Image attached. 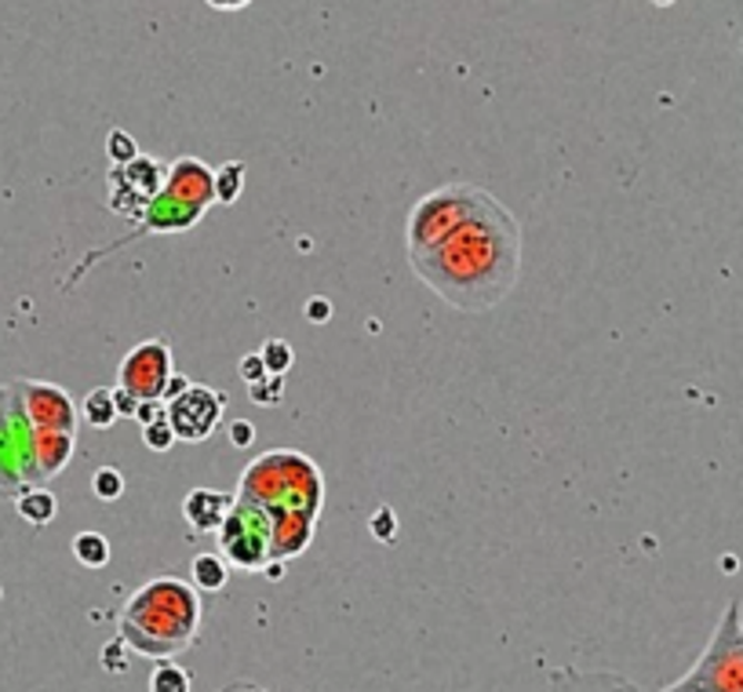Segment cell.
<instances>
[{"label": "cell", "instance_id": "obj_1", "mask_svg": "<svg viewBox=\"0 0 743 692\" xmlns=\"http://www.w3.org/2000/svg\"><path fill=\"white\" fill-rule=\"evenodd\" d=\"M409 263L449 307L481 313L518 284L521 227L489 190L471 187L463 212L430 244L409 252Z\"/></svg>", "mask_w": 743, "mask_h": 692}, {"label": "cell", "instance_id": "obj_2", "mask_svg": "<svg viewBox=\"0 0 743 692\" xmlns=\"http://www.w3.org/2000/svg\"><path fill=\"white\" fill-rule=\"evenodd\" d=\"M201 602L187 583L179 580H153L132 594L121 616V638L147 656H172L187 649L198 634Z\"/></svg>", "mask_w": 743, "mask_h": 692}, {"label": "cell", "instance_id": "obj_3", "mask_svg": "<svg viewBox=\"0 0 743 692\" xmlns=\"http://www.w3.org/2000/svg\"><path fill=\"white\" fill-rule=\"evenodd\" d=\"M241 500L259 503L270 518L299 514L318 521L324 503V481L318 463H310L307 455L273 449L259 455L255 463H248L241 478Z\"/></svg>", "mask_w": 743, "mask_h": 692}, {"label": "cell", "instance_id": "obj_4", "mask_svg": "<svg viewBox=\"0 0 743 692\" xmlns=\"http://www.w3.org/2000/svg\"><path fill=\"white\" fill-rule=\"evenodd\" d=\"M270 540H273V521L259 503L252 500H233L227 511L223 525H219V546L230 565L238 569H263L270 558Z\"/></svg>", "mask_w": 743, "mask_h": 692}, {"label": "cell", "instance_id": "obj_5", "mask_svg": "<svg viewBox=\"0 0 743 692\" xmlns=\"http://www.w3.org/2000/svg\"><path fill=\"white\" fill-rule=\"evenodd\" d=\"M172 380V350L161 339H147L128 350V358L117 369V387L139 401H164V387Z\"/></svg>", "mask_w": 743, "mask_h": 692}, {"label": "cell", "instance_id": "obj_6", "mask_svg": "<svg viewBox=\"0 0 743 692\" xmlns=\"http://www.w3.org/2000/svg\"><path fill=\"white\" fill-rule=\"evenodd\" d=\"M223 409H227V394L204 387V383H190V390H182L179 398L168 401V423H172L179 441H208L212 430L223 423Z\"/></svg>", "mask_w": 743, "mask_h": 692}, {"label": "cell", "instance_id": "obj_7", "mask_svg": "<svg viewBox=\"0 0 743 692\" xmlns=\"http://www.w3.org/2000/svg\"><path fill=\"white\" fill-rule=\"evenodd\" d=\"M164 179H168V172L164 168L153 161V157H135V161H128V164H121L113 172V190H110V208L113 212H121V215H132V219H139V212L147 208L158 193L164 190Z\"/></svg>", "mask_w": 743, "mask_h": 692}, {"label": "cell", "instance_id": "obj_8", "mask_svg": "<svg viewBox=\"0 0 743 692\" xmlns=\"http://www.w3.org/2000/svg\"><path fill=\"white\" fill-rule=\"evenodd\" d=\"M11 387H16L22 409H26V415H30V423L37 430H62V434H73L77 409H73L67 390L51 387V383H30V380H19Z\"/></svg>", "mask_w": 743, "mask_h": 692}, {"label": "cell", "instance_id": "obj_9", "mask_svg": "<svg viewBox=\"0 0 743 692\" xmlns=\"http://www.w3.org/2000/svg\"><path fill=\"white\" fill-rule=\"evenodd\" d=\"M230 507H233V500L227 492L193 489V492H187V500H182V518H187L198 532H215L219 525H223Z\"/></svg>", "mask_w": 743, "mask_h": 692}, {"label": "cell", "instance_id": "obj_10", "mask_svg": "<svg viewBox=\"0 0 743 692\" xmlns=\"http://www.w3.org/2000/svg\"><path fill=\"white\" fill-rule=\"evenodd\" d=\"M70 455H73V434H62V430H37L33 460H37V474H41V481L62 474V467L70 463Z\"/></svg>", "mask_w": 743, "mask_h": 692}, {"label": "cell", "instance_id": "obj_11", "mask_svg": "<svg viewBox=\"0 0 743 692\" xmlns=\"http://www.w3.org/2000/svg\"><path fill=\"white\" fill-rule=\"evenodd\" d=\"M16 511H19V518L26 521V525L44 529L48 521L59 514V503H56V495H51L48 489H41V485H26V489L16 495Z\"/></svg>", "mask_w": 743, "mask_h": 692}, {"label": "cell", "instance_id": "obj_12", "mask_svg": "<svg viewBox=\"0 0 743 692\" xmlns=\"http://www.w3.org/2000/svg\"><path fill=\"white\" fill-rule=\"evenodd\" d=\"M81 420L91 430H110L117 420H121V412H117V401H113V387H96V390H91V394L81 401Z\"/></svg>", "mask_w": 743, "mask_h": 692}, {"label": "cell", "instance_id": "obj_13", "mask_svg": "<svg viewBox=\"0 0 743 692\" xmlns=\"http://www.w3.org/2000/svg\"><path fill=\"white\" fill-rule=\"evenodd\" d=\"M193 583H198V591H223L227 580H230V561H223L219 554H198L193 558Z\"/></svg>", "mask_w": 743, "mask_h": 692}, {"label": "cell", "instance_id": "obj_14", "mask_svg": "<svg viewBox=\"0 0 743 692\" xmlns=\"http://www.w3.org/2000/svg\"><path fill=\"white\" fill-rule=\"evenodd\" d=\"M73 558L81 561L84 569H102L110 565V540L102 532H77L73 536Z\"/></svg>", "mask_w": 743, "mask_h": 692}, {"label": "cell", "instance_id": "obj_15", "mask_svg": "<svg viewBox=\"0 0 743 692\" xmlns=\"http://www.w3.org/2000/svg\"><path fill=\"white\" fill-rule=\"evenodd\" d=\"M244 193V164L241 161H227L215 168V201L219 204H238V198Z\"/></svg>", "mask_w": 743, "mask_h": 692}, {"label": "cell", "instance_id": "obj_16", "mask_svg": "<svg viewBox=\"0 0 743 692\" xmlns=\"http://www.w3.org/2000/svg\"><path fill=\"white\" fill-rule=\"evenodd\" d=\"M150 692H190V674L172 660H161L150 674Z\"/></svg>", "mask_w": 743, "mask_h": 692}, {"label": "cell", "instance_id": "obj_17", "mask_svg": "<svg viewBox=\"0 0 743 692\" xmlns=\"http://www.w3.org/2000/svg\"><path fill=\"white\" fill-rule=\"evenodd\" d=\"M91 495L102 503H113L124 495V474L117 467H99L96 474H91Z\"/></svg>", "mask_w": 743, "mask_h": 692}, {"label": "cell", "instance_id": "obj_18", "mask_svg": "<svg viewBox=\"0 0 743 692\" xmlns=\"http://www.w3.org/2000/svg\"><path fill=\"white\" fill-rule=\"evenodd\" d=\"M259 358H263L267 372L270 375H284L295 364V354H292V343H284V339H267L263 347H259Z\"/></svg>", "mask_w": 743, "mask_h": 692}, {"label": "cell", "instance_id": "obj_19", "mask_svg": "<svg viewBox=\"0 0 743 692\" xmlns=\"http://www.w3.org/2000/svg\"><path fill=\"white\" fill-rule=\"evenodd\" d=\"M107 153H110V161L121 168V164H128V161H135L139 157V147H135V139L128 136V132H121V128H113V132L107 136Z\"/></svg>", "mask_w": 743, "mask_h": 692}, {"label": "cell", "instance_id": "obj_20", "mask_svg": "<svg viewBox=\"0 0 743 692\" xmlns=\"http://www.w3.org/2000/svg\"><path fill=\"white\" fill-rule=\"evenodd\" d=\"M142 434H147V449H153V452H168L179 441L172 423H168V415H164V420H158V423L142 427Z\"/></svg>", "mask_w": 743, "mask_h": 692}, {"label": "cell", "instance_id": "obj_21", "mask_svg": "<svg viewBox=\"0 0 743 692\" xmlns=\"http://www.w3.org/2000/svg\"><path fill=\"white\" fill-rule=\"evenodd\" d=\"M281 390H284V375H267V380L248 387V398H252L255 404H278Z\"/></svg>", "mask_w": 743, "mask_h": 692}, {"label": "cell", "instance_id": "obj_22", "mask_svg": "<svg viewBox=\"0 0 743 692\" xmlns=\"http://www.w3.org/2000/svg\"><path fill=\"white\" fill-rule=\"evenodd\" d=\"M267 375H270V372H267L263 358H259V350H255V354H244V358H241V380H244L248 387L259 383V380H267Z\"/></svg>", "mask_w": 743, "mask_h": 692}, {"label": "cell", "instance_id": "obj_23", "mask_svg": "<svg viewBox=\"0 0 743 692\" xmlns=\"http://www.w3.org/2000/svg\"><path fill=\"white\" fill-rule=\"evenodd\" d=\"M369 529H372V536H380V540H394V514H390V507H380V511L372 514Z\"/></svg>", "mask_w": 743, "mask_h": 692}, {"label": "cell", "instance_id": "obj_24", "mask_svg": "<svg viewBox=\"0 0 743 692\" xmlns=\"http://www.w3.org/2000/svg\"><path fill=\"white\" fill-rule=\"evenodd\" d=\"M164 415H168V404H164V401H139V412H135V420H139L142 427L158 423V420H164Z\"/></svg>", "mask_w": 743, "mask_h": 692}, {"label": "cell", "instance_id": "obj_25", "mask_svg": "<svg viewBox=\"0 0 743 692\" xmlns=\"http://www.w3.org/2000/svg\"><path fill=\"white\" fill-rule=\"evenodd\" d=\"M252 438H255V427L248 423V420H233V423H230V441H233V445H238V449H248V445H252Z\"/></svg>", "mask_w": 743, "mask_h": 692}, {"label": "cell", "instance_id": "obj_26", "mask_svg": "<svg viewBox=\"0 0 743 692\" xmlns=\"http://www.w3.org/2000/svg\"><path fill=\"white\" fill-rule=\"evenodd\" d=\"M113 401H117V412L128 415V420H135V412H139V398L135 394H128L124 387H113Z\"/></svg>", "mask_w": 743, "mask_h": 692}, {"label": "cell", "instance_id": "obj_27", "mask_svg": "<svg viewBox=\"0 0 743 692\" xmlns=\"http://www.w3.org/2000/svg\"><path fill=\"white\" fill-rule=\"evenodd\" d=\"M307 318L314 321V324H329L332 303H329V299H310V303H307Z\"/></svg>", "mask_w": 743, "mask_h": 692}, {"label": "cell", "instance_id": "obj_28", "mask_svg": "<svg viewBox=\"0 0 743 692\" xmlns=\"http://www.w3.org/2000/svg\"><path fill=\"white\" fill-rule=\"evenodd\" d=\"M121 645H124V638L121 642H113L107 652H102V663H107V668L113 671V674H121L124 671V660H121Z\"/></svg>", "mask_w": 743, "mask_h": 692}, {"label": "cell", "instance_id": "obj_29", "mask_svg": "<svg viewBox=\"0 0 743 692\" xmlns=\"http://www.w3.org/2000/svg\"><path fill=\"white\" fill-rule=\"evenodd\" d=\"M182 390H190V380H187V375H175V372H172V380H168V387H164V398L172 401V398L182 394Z\"/></svg>", "mask_w": 743, "mask_h": 692}, {"label": "cell", "instance_id": "obj_30", "mask_svg": "<svg viewBox=\"0 0 743 692\" xmlns=\"http://www.w3.org/2000/svg\"><path fill=\"white\" fill-rule=\"evenodd\" d=\"M208 8H215V11H241V8H248L252 0H204Z\"/></svg>", "mask_w": 743, "mask_h": 692}, {"label": "cell", "instance_id": "obj_31", "mask_svg": "<svg viewBox=\"0 0 743 692\" xmlns=\"http://www.w3.org/2000/svg\"><path fill=\"white\" fill-rule=\"evenodd\" d=\"M219 692H267V689H259V685H230V689H219Z\"/></svg>", "mask_w": 743, "mask_h": 692}, {"label": "cell", "instance_id": "obj_32", "mask_svg": "<svg viewBox=\"0 0 743 692\" xmlns=\"http://www.w3.org/2000/svg\"><path fill=\"white\" fill-rule=\"evenodd\" d=\"M653 4H674V0H653Z\"/></svg>", "mask_w": 743, "mask_h": 692}, {"label": "cell", "instance_id": "obj_33", "mask_svg": "<svg viewBox=\"0 0 743 692\" xmlns=\"http://www.w3.org/2000/svg\"><path fill=\"white\" fill-rule=\"evenodd\" d=\"M0 598H4V591H0Z\"/></svg>", "mask_w": 743, "mask_h": 692}]
</instances>
